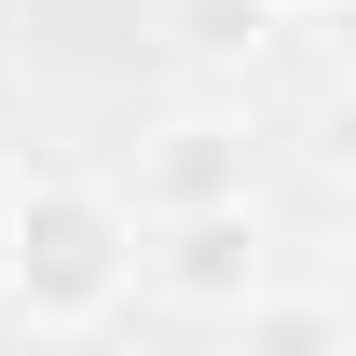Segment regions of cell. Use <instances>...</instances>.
Segmentation results:
<instances>
[{"instance_id":"6","label":"cell","mask_w":356,"mask_h":356,"mask_svg":"<svg viewBox=\"0 0 356 356\" xmlns=\"http://www.w3.org/2000/svg\"><path fill=\"white\" fill-rule=\"evenodd\" d=\"M329 165H343V192H356V96L329 110Z\"/></svg>"},{"instance_id":"4","label":"cell","mask_w":356,"mask_h":356,"mask_svg":"<svg viewBox=\"0 0 356 356\" xmlns=\"http://www.w3.org/2000/svg\"><path fill=\"white\" fill-rule=\"evenodd\" d=\"M274 14H288V0H165L178 55H206V69H233V55H261V42H274Z\"/></svg>"},{"instance_id":"8","label":"cell","mask_w":356,"mask_h":356,"mask_svg":"<svg viewBox=\"0 0 356 356\" xmlns=\"http://www.w3.org/2000/svg\"><path fill=\"white\" fill-rule=\"evenodd\" d=\"M343 288H356V233H343Z\"/></svg>"},{"instance_id":"2","label":"cell","mask_w":356,"mask_h":356,"mask_svg":"<svg viewBox=\"0 0 356 356\" xmlns=\"http://www.w3.org/2000/svg\"><path fill=\"white\" fill-rule=\"evenodd\" d=\"M151 274H165L178 302H247V288H261V220H247V206H178V220L151 233Z\"/></svg>"},{"instance_id":"3","label":"cell","mask_w":356,"mask_h":356,"mask_svg":"<svg viewBox=\"0 0 356 356\" xmlns=\"http://www.w3.org/2000/svg\"><path fill=\"white\" fill-rule=\"evenodd\" d=\"M137 206H151V220H178V206H247V151H233L220 124H178L165 151H151V178H137Z\"/></svg>"},{"instance_id":"1","label":"cell","mask_w":356,"mask_h":356,"mask_svg":"<svg viewBox=\"0 0 356 356\" xmlns=\"http://www.w3.org/2000/svg\"><path fill=\"white\" fill-rule=\"evenodd\" d=\"M0 274H14L28 329H96V315L124 302V274H137L124 192H96V178H42V192H14V220H0Z\"/></svg>"},{"instance_id":"7","label":"cell","mask_w":356,"mask_h":356,"mask_svg":"<svg viewBox=\"0 0 356 356\" xmlns=\"http://www.w3.org/2000/svg\"><path fill=\"white\" fill-rule=\"evenodd\" d=\"M288 14H343V0H288Z\"/></svg>"},{"instance_id":"9","label":"cell","mask_w":356,"mask_h":356,"mask_svg":"<svg viewBox=\"0 0 356 356\" xmlns=\"http://www.w3.org/2000/svg\"><path fill=\"white\" fill-rule=\"evenodd\" d=\"M0 220H14V206H0Z\"/></svg>"},{"instance_id":"5","label":"cell","mask_w":356,"mask_h":356,"mask_svg":"<svg viewBox=\"0 0 356 356\" xmlns=\"http://www.w3.org/2000/svg\"><path fill=\"white\" fill-rule=\"evenodd\" d=\"M247 343H329V315H315V302H261V315H247Z\"/></svg>"}]
</instances>
